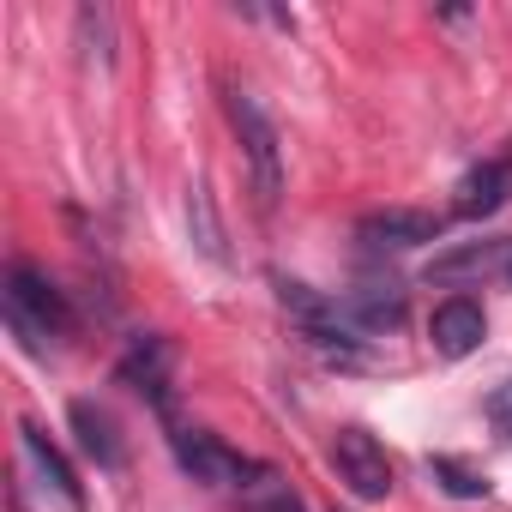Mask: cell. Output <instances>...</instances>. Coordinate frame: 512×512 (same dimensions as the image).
Wrapping results in <instances>:
<instances>
[{
	"instance_id": "cell-11",
	"label": "cell",
	"mask_w": 512,
	"mask_h": 512,
	"mask_svg": "<svg viewBox=\"0 0 512 512\" xmlns=\"http://www.w3.org/2000/svg\"><path fill=\"white\" fill-rule=\"evenodd\" d=\"M67 416H73V434H79V446L97 458V470H121V464H127V452H121V440H115V422H109V410H97L91 398H79Z\"/></svg>"
},
{
	"instance_id": "cell-17",
	"label": "cell",
	"mask_w": 512,
	"mask_h": 512,
	"mask_svg": "<svg viewBox=\"0 0 512 512\" xmlns=\"http://www.w3.org/2000/svg\"><path fill=\"white\" fill-rule=\"evenodd\" d=\"M488 422H494V434H506V440H512V374L488 392Z\"/></svg>"
},
{
	"instance_id": "cell-5",
	"label": "cell",
	"mask_w": 512,
	"mask_h": 512,
	"mask_svg": "<svg viewBox=\"0 0 512 512\" xmlns=\"http://www.w3.org/2000/svg\"><path fill=\"white\" fill-rule=\"evenodd\" d=\"M422 278H428V284H488V278L512 284V235H494V241H458V247L434 253Z\"/></svg>"
},
{
	"instance_id": "cell-10",
	"label": "cell",
	"mask_w": 512,
	"mask_h": 512,
	"mask_svg": "<svg viewBox=\"0 0 512 512\" xmlns=\"http://www.w3.org/2000/svg\"><path fill=\"white\" fill-rule=\"evenodd\" d=\"M121 380L133 392H145L163 416H169V344L163 338H133L121 356Z\"/></svg>"
},
{
	"instance_id": "cell-9",
	"label": "cell",
	"mask_w": 512,
	"mask_h": 512,
	"mask_svg": "<svg viewBox=\"0 0 512 512\" xmlns=\"http://www.w3.org/2000/svg\"><path fill=\"white\" fill-rule=\"evenodd\" d=\"M428 338H434L440 356H470V350L488 338V314H482V302H470V296H446V302L434 308V320H428Z\"/></svg>"
},
{
	"instance_id": "cell-8",
	"label": "cell",
	"mask_w": 512,
	"mask_h": 512,
	"mask_svg": "<svg viewBox=\"0 0 512 512\" xmlns=\"http://www.w3.org/2000/svg\"><path fill=\"white\" fill-rule=\"evenodd\" d=\"M506 199H512V151L476 163V169L458 181V193H452V217H470V223H476V217H494Z\"/></svg>"
},
{
	"instance_id": "cell-12",
	"label": "cell",
	"mask_w": 512,
	"mask_h": 512,
	"mask_svg": "<svg viewBox=\"0 0 512 512\" xmlns=\"http://www.w3.org/2000/svg\"><path fill=\"white\" fill-rule=\"evenodd\" d=\"M344 320L350 326H362V332H392L398 320H404V290H356L350 302H344Z\"/></svg>"
},
{
	"instance_id": "cell-2",
	"label": "cell",
	"mask_w": 512,
	"mask_h": 512,
	"mask_svg": "<svg viewBox=\"0 0 512 512\" xmlns=\"http://www.w3.org/2000/svg\"><path fill=\"white\" fill-rule=\"evenodd\" d=\"M229 127L241 133V151H247V169H253V193L272 211L278 193H284V151H278V127L266 121V109L253 103L247 91H229Z\"/></svg>"
},
{
	"instance_id": "cell-1",
	"label": "cell",
	"mask_w": 512,
	"mask_h": 512,
	"mask_svg": "<svg viewBox=\"0 0 512 512\" xmlns=\"http://www.w3.org/2000/svg\"><path fill=\"white\" fill-rule=\"evenodd\" d=\"M7 326L25 338L31 356H49V344L73 332V302L67 290L49 284V272H37L31 260H13L7 266Z\"/></svg>"
},
{
	"instance_id": "cell-13",
	"label": "cell",
	"mask_w": 512,
	"mask_h": 512,
	"mask_svg": "<svg viewBox=\"0 0 512 512\" xmlns=\"http://www.w3.org/2000/svg\"><path fill=\"white\" fill-rule=\"evenodd\" d=\"M73 31H79L85 61L115 67V19H109V7H79V13H73Z\"/></svg>"
},
{
	"instance_id": "cell-6",
	"label": "cell",
	"mask_w": 512,
	"mask_h": 512,
	"mask_svg": "<svg viewBox=\"0 0 512 512\" xmlns=\"http://www.w3.org/2000/svg\"><path fill=\"white\" fill-rule=\"evenodd\" d=\"M19 446H25V464L37 470L43 494H55L67 512H85V482H79V470L67 464V452H61L37 422H19Z\"/></svg>"
},
{
	"instance_id": "cell-4",
	"label": "cell",
	"mask_w": 512,
	"mask_h": 512,
	"mask_svg": "<svg viewBox=\"0 0 512 512\" xmlns=\"http://www.w3.org/2000/svg\"><path fill=\"white\" fill-rule=\"evenodd\" d=\"M332 470H338V482L356 494V500H386L392 494V458H386V446L368 434V428H338L332 434Z\"/></svg>"
},
{
	"instance_id": "cell-7",
	"label": "cell",
	"mask_w": 512,
	"mask_h": 512,
	"mask_svg": "<svg viewBox=\"0 0 512 512\" xmlns=\"http://www.w3.org/2000/svg\"><path fill=\"white\" fill-rule=\"evenodd\" d=\"M356 235L368 247H422V241H440V217L434 211H410V205H386V211H368L356 223Z\"/></svg>"
},
{
	"instance_id": "cell-14",
	"label": "cell",
	"mask_w": 512,
	"mask_h": 512,
	"mask_svg": "<svg viewBox=\"0 0 512 512\" xmlns=\"http://www.w3.org/2000/svg\"><path fill=\"white\" fill-rule=\"evenodd\" d=\"M241 494H247V506H253V512H302V494H296L272 464L253 470V482H247Z\"/></svg>"
},
{
	"instance_id": "cell-15",
	"label": "cell",
	"mask_w": 512,
	"mask_h": 512,
	"mask_svg": "<svg viewBox=\"0 0 512 512\" xmlns=\"http://www.w3.org/2000/svg\"><path fill=\"white\" fill-rule=\"evenodd\" d=\"M187 223H193V241H199L205 260H223V229H217V211H211V193L205 187L187 193Z\"/></svg>"
},
{
	"instance_id": "cell-3",
	"label": "cell",
	"mask_w": 512,
	"mask_h": 512,
	"mask_svg": "<svg viewBox=\"0 0 512 512\" xmlns=\"http://www.w3.org/2000/svg\"><path fill=\"white\" fill-rule=\"evenodd\" d=\"M169 446H175L181 470H187L193 482H205V488H247L253 470H260L253 458H241L229 440H217V434H205V428H175Z\"/></svg>"
},
{
	"instance_id": "cell-16",
	"label": "cell",
	"mask_w": 512,
	"mask_h": 512,
	"mask_svg": "<svg viewBox=\"0 0 512 512\" xmlns=\"http://www.w3.org/2000/svg\"><path fill=\"white\" fill-rule=\"evenodd\" d=\"M428 470H434V482H440L446 494H458V500H482V494H488V482H482L470 464H458V458H434Z\"/></svg>"
}]
</instances>
